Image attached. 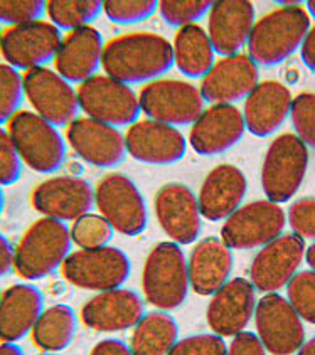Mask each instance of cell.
Returning <instances> with one entry per match:
<instances>
[{"label":"cell","instance_id":"obj_22","mask_svg":"<svg viewBox=\"0 0 315 355\" xmlns=\"http://www.w3.org/2000/svg\"><path fill=\"white\" fill-rule=\"evenodd\" d=\"M243 113L235 105H212L203 112L189 133V147L201 157L223 155L243 140Z\"/></svg>","mask_w":315,"mask_h":355},{"label":"cell","instance_id":"obj_23","mask_svg":"<svg viewBox=\"0 0 315 355\" xmlns=\"http://www.w3.org/2000/svg\"><path fill=\"white\" fill-rule=\"evenodd\" d=\"M259 85V68L248 54L221 58L201 83V94L211 105H235L246 100Z\"/></svg>","mask_w":315,"mask_h":355},{"label":"cell","instance_id":"obj_36","mask_svg":"<svg viewBox=\"0 0 315 355\" xmlns=\"http://www.w3.org/2000/svg\"><path fill=\"white\" fill-rule=\"evenodd\" d=\"M211 0H162L159 2V14L171 27L194 26L210 14Z\"/></svg>","mask_w":315,"mask_h":355},{"label":"cell","instance_id":"obj_48","mask_svg":"<svg viewBox=\"0 0 315 355\" xmlns=\"http://www.w3.org/2000/svg\"><path fill=\"white\" fill-rule=\"evenodd\" d=\"M0 355H27V354L19 344L2 342V344H0Z\"/></svg>","mask_w":315,"mask_h":355},{"label":"cell","instance_id":"obj_9","mask_svg":"<svg viewBox=\"0 0 315 355\" xmlns=\"http://www.w3.org/2000/svg\"><path fill=\"white\" fill-rule=\"evenodd\" d=\"M80 110L92 120L120 130L139 121L142 108L137 93L128 85L106 74H96L78 86Z\"/></svg>","mask_w":315,"mask_h":355},{"label":"cell","instance_id":"obj_32","mask_svg":"<svg viewBox=\"0 0 315 355\" xmlns=\"http://www.w3.org/2000/svg\"><path fill=\"white\" fill-rule=\"evenodd\" d=\"M180 327L174 315L152 310L133 327L130 349L133 355H167L179 340Z\"/></svg>","mask_w":315,"mask_h":355},{"label":"cell","instance_id":"obj_34","mask_svg":"<svg viewBox=\"0 0 315 355\" xmlns=\"http://www.w3.org/2000/svg\"><path fill=\"white\" fill-rule=\"evenodd\" d=\"M24 101V73L0 61V126H7L12 118L22 112Z\"/></svg>","mask_w":315,"mask_h":355},{"label":"cell","instance_id":"obj_7","mask_svg":"<svg viewBox=\"0 0 315 355\" xmlns=\"http://www.w3.org/2000/svg\"><path fill=\"white\" fill-rule=\"evenodd\" d=\"M94 207L118 234L137 238L148 226L147 200L127 173L112 172L94 187Z\"/></svg>","mask_w":315,"mask_h":355},{"label":"cell","instance_id":"obj_57","mask_svg":"<svg viewBox=\"0 0 315 355\" xmlns=\"http://www.w3.org/2000/svg\"><path fill=\"white\" fill-rule=\"evenodd\" d=\"M0 293H2V290H0Z\"/></svg>","mask_w":315,"mask_h":355},{"label":"cell","instance_id":"obj_35","mask_svg":"<svg viewBox=\"0 0 315 355\" xmlns=\"http://www.w3.org/2000/svg\"><path fill=\"white\" fill-rule=\"evenodd\" d=\"M113 236H115V230L112 224L101 214H93V212L81 216L71 226V238L80 250L110 246Z\"/></svg>","mask_w":315,"mask_h":355},{"label":"cell","instance_id":"obj_3","mask_svg":"<svg viewBox=\"0 0 315 355\" xmlns=\"http://www.w3.org/2000/svg\"><path fill=\"white\" fill-rule=\"evenodd\" d=\"M310 15L304 7H280L255 22L248 39V56L255 64L275 68L292 58L310 31Z\"/></svg>","mask_w":315,"mask_h":355},{"label":"cell","instance_id":"obj_50","mask_svg":"<svg viewBox=\"0 0 315 355\" xmlns=\"http://www.w3.org/2000/svg\"><path fill=\"white\" fill-rule=\"evenodd\" d=\"M305 261L310 266V270L315 271V243L307 246L305 250Z\"/></svg>","mask_w":315,"mask_h":355},{"label":"cell","instance_id":"obj_14","mask_svg":"<svg viewBox=\"0 0 315 355\" xmlns=\"http://www.w3.org/2000/svg\"><path fill=\"white\" fill-rule=\"evenodd\" d=\"M255 329L270 355H293L305 342L304 320L280 293H266L258 300Z\"/></svg>","mask_w":315,"mask_h":355},{"label":"cell","instance_id":"obj_20","mask_svg":"<svg viewBox=\"0 0 315 355\" xmlns=\"http://www.w3.org/2000/svg\"><path fill=\"white\" fill-rule=\"evenodd\" d=\"M127 153L145 165H174L186 157L189 141L179 128L155 120H139L125 135Z\"/></svg>","mask_w":315,"mask_h":355},{"label":"cell","instance_id":"obj_37","mask_svg":"<svg viewBox=\"0 0 315 355\" xmlns=\"http://www.w3.org/2000/svg\"><path fill=\"white\" fill-rule=\"evenodd\" d=\"M285 288L287 300L298 317L304 323L315 325V271H298Z\"/></svg>","mask_w":315,"mask_h":355},{"label":"cell","instance_id":"obj_42","mask_svg":"<svg viewBox=\"0 0 315 355\" xmlns=\"http://www.w3.org/2000/svg\"><path fill=\"white\" fill-rule=\"evenodd\" d=\"M226 340L219 335L206 332L179 338L167 355H226Z\"/></svg>","mask_w":315,"mask_h":355},{"label":"cell","instance_id":"obj_44","mask_svg":"<svg viewBox=\"0 0 315 355\" xmlns=\"http://www.w3.org/2000/svg\"><path fill=\"white\" fill-rule=\"evenodd\" d=\"M226 355H269V352H266L257 334L243 330V332L231 337Z\"/></svg>","mask_w":315,"mask_h":355},{"label":"cell","instance_id":"obj_6","mask_svg":"<svg viewBox=\"0 0 315 355\" xmlns=\"http://www.w3.org/2000/svg\"><path fill=\"white\" fill-rule=\"evenodd\" d=\"M309 148L293 133L277 137L266 148L262 164V189L270 202H290L304 184L309 168Z\"/></svg>","mask_w":315,"mask_h":355},{"label":"cell","instance_id":"obj_24","mask_svg":"<svg viewBox=\"0 0 315 355\" xmlns=\"http://www.w3.org/2000/svg\"><path fill=\"white\" fill-rule=\"evenodd\" d=\"M255 6L246 0H218L207 14V35L221 58L241 54L255 26Z\"/></svg>","mask_w":315,"mask_h":355},{"label":"cell","instance_id":"obj_10","mask_svg":"<svg viewBox=\"0 0 315 355\" xmlns=\"http://www.w3.org/2000/svg\"><path fill=\"white\" fill-rule=\"evenodd\" d=\"M142 113L148 120L171 126L194 125L206 110V101L198 86L180 80H157L142 88L139 94Z\"/></svg>","mask_w":315,"mask_h":355},{"label":"cell","instance_id":"obj_28","mask_svg":"<svg viewBox=\"0 0 315 355\" xmlns=\"http://www.w3.org/2000/svg\"><path fill=\"white\" fill-rule=\"evenodd\" d=\"M187 266L191 290L199 297H212L231 279L235 268L233 250L221 238L210 236L194 244Z\"/></svg>","mask_w":315,"mask_h":355},{"label":"cell","instance_id":"obj_31","mask_svg":"<svg viewBox=\"0 0 315 355\" xmlns=\"http://www.w3.org/2000/svg\"><path fill=\"white\" fill-rule=\"evenodd\" d=\"M172 49L174 66L191 80H203L216 62V53L210 35L199 24L177 31Z\"/></svg>","mask_w":315,"mask_h":355},{"label":"cell","instance_id":"obj_4","mask_svg":"<svg viewBox=\"0 0 315 355\" xmlns=\"http://www.w3.org/2000/svg\"><path fill=\"white\" fill-rule=\"evenodd\" d=\"M142 290L155 310L171 311L186 303L191 282L182 246L162 241L152 248L142 270Z\"/></svg>","mask_w":315,"mask_h":355},{"label":"cell","instance_id":"obj_5","mask_svg":"<svg viewBox=\"0 0 315 355\" xmlns=\"http://www.w3.org/2000/svg\"><path fill=\"white\" fill-rule=\"evenodd\" d=\"M24 167L41 175H54L68 164V141L58 126L22 110L7 125Z\"/></svg>","mask_w":315,"mask_h":355},{"label":"cell","instance_id":"obj_55","mask_svg":"<svg viewBox=\"0 0 315 355\" xmlns=\"http://www.w3.org/2000/svg\"><path fill=\"white\" fill-rule=\"evenodd\" d=\"M37 355H59V354H49V352H39Z\"/></svg>","mask_w":315,"mask_h":355},{"label":"cell","instance_id":"obj_1","mask_svg":"<svg viewBox=\"0 0 315 355\" xmlns=\"http://www.w3.org/2000/svg\"><path fill=\"white\" fill-rule=\"evenodd\" d=\"M101 68L124 85H148L174 68V49L171 41L153 33L118 35L105 44Z\"/></svg>","mask_w":315,"mask_h":355},{"label":"cell","instance_id":"obj_11","mask_svg":"<svg viewBox=\"0 0 315 355\" xmlns=\"http://www.w3.org/2000/svg\"><path fill=\"white\" fill-rule=\"evenodd\" d=\"M287 226V212L269 199L243 204L221 227V239L231 250L250 251L280 238Z\"/></svg>","mask_w":315,"mask_h":355},{"label":"cell","instance_id":"obj_29","mask_svg":"<svg viewBox=\"0 0 315 355\" xmlns=\"http://www.w3.org/2000/svg\"><path fill=\"white\" fill-rule=\"evenodd\" d=\"M292 93L280 81H262L245 100L243 120L253 137L273 135L285 123L292 108Z\"/></svg>","mask_w":315,"mask_h":355},{"label":"cell","instance_id":"obj_38","mask_svg":"<svg viewBox=\"0 0 315 355\" xmlns=\"http://www.w3.org/2000/svg\"><path fill=\"white\" fill-rule=\"evenodd\" d=\"M159 10L155 0H105L103 12L110 22L118 26H132L148 21Z\"/></svg>","mask_w":315,"mask_h":355},{"label":"cell","instance_id":"obj_18","mask_svg":"<svg viewBox=\"0 0 315 355\" xmlns=\"http://www.w3.org/2000/svg\"><path fill=\"white\" fill-rule=\"evenodd\" d=\"M66 141L81 160L98 168H115L128 155L120 130L88 116H78L66 126Z\"/></svg>","mask_w":315,"mask_h":355},{"label":"cell","instance_id":"obj_25","mask_svg":"<svg viewBox=\"0 0 315 355\" xmlns=\"http://www.w3.org/2000/svg\"><path fill=\"white\" fill-rule=\"evenodd\" d=\"M46 309V297L34 283H14L0 293V344H19L33 334Z\"/></svg>","mask_w":315,"mask_h":355},{"label":"cell","instance_id":"obj_12","mask_svg":"<svg viewBox=\"0 0 315 355\" xmlns=\"http://www.w3.org/2000/svg\"><path fill=\"white\" fill-rule=\"evenodd\" d=\"M61 31L49 21H35L6 27L0 41V56L12 68L27 73L54 62L62 42Z\"/></svg>","mask_w":315,"mask_h":355},{"label":"cell","instance_id":"obj_51","mask_svg":"<svg viewBox=\"0 0 315 355\" xmlns=\"http://www.w3.org/2000/svg\"><path fill=\"white\" fill-rule=\"evenodd\" d=\"M66 168H68V175L81 177L83 165L80 164V162H68V164H66Z\"/></svg>","mask_w":315,"mask_h":355},{"label":"cell","instance_id":"obj_54","mask_svg":"<svg viewBox=\"0 0 315 355\" xmlns=\"http://www.w3.org/2000/svg\"><path fill=\"white\" fill-rule=\"evenodd\" d=\"M3 209H6V194H3V187H0V216L3 214Z\"/></svg>","mask_w":315,"mask_h":355},{"label":"cell","instance_id":"obj_52","mask_svg":"<svg viewBox=\"0 0 315 355\" xmlns=\"http://www.w3.org/2000/svg\"><path fill=\"white\" fill-rule=\"evenodd\" d=\"M51 291H53L54 295H62L66 291V285L62 282H56L53 285V288H51Z\"/></svg>","mask_w":315,"mask_h":355},{"label":"cell","instance_id":"obj_43","mask_svg":"<svg viewBox=\"0 0 315 355\" xmlns=\"http://www.w3.org/2000/svg\"><path fill=\"white\" fill-rule=\"evenodd\" d=\"M287 223L298 238L315 243V197L293 200L287 211Z\"/></svg>","mask_w":315,"mask_h":355},{"label":"cell","instance_id":"obj_15","mask_svg":"<svg viewBox=\"0 0 315 355\" xmlns=\"http://www.w3.org/2000/svg\"><path fill=\"white\" fill-rule=\"evenodd\" d=\"M153 211L159 226L179 246L196 244L203 234L204 218L198 194L182 182L162 185L153 197Z\"/></svg>","mask_w":315,"mask_h":355},{"label":"cell","instance_id":"obj_46","mask_svg":"<svg viewBox=\"0 0 315 355\" xmlns=\"http://www.w3.org/2000/svg\"><path fill=\"white\" fill-rule=\"evenodd\" d=\"M14 252L15 246L0 231V278H6L14 271Z\"/></svg>","mask_w":315,"mask_h":355},{"label":"cell","instance_id":"obj_16","mask_svg":"<svg viewBox=\"0 0 315 355\" xmlns=\"http://www.w3.org/2000/svg\"><path fill=\"white\" fill-rule=\"evenodd\" d=\"M31 206L42 218L74 223L94 207V187L83 177L51 175L33 189Z\"/></svg>","mask_w":315,"mask_h":355},{"label":"cell","instance_id":"obj_49","mask_svg":"<svg viewBox=\"0 0 315 355\" xmlns=\"http://www.w3.org/2000/svg\"><path fill=\"white\" fill-rule=\"evenodd\" d=\"M295 355H315V335L310 337L309 340H305L304 345L298 349V352Z\"/></svg>","mask_w":315,"mask_h":355},{"label":"cell","instance_id":"obj_41","mask_svg":"<svg viewBox=\"0 0 315 355\" xmlns=\"http://www.w3.org/2000/svg\"><path fill=\"white\" fill-rule=\"evenodd\" d=\"M24 164L7 126H0V187H10L21 180Z\"/></svg>","mask_w":315,"mask_h":355},{"label":"cell","instance_id":"obj_45","mask_svg":"<svg viewBox=\"0 0 315 355\" xmlns=\"http://www.w3.org/2000/svg\"><path fill=\"white\" fill-rule=\"evenodd\" d=\"M90 355H133L132 349L124 338L108 337L96 342Z\"/></svg>","mask_w":315,"mask_h":355},{"label":"cell","instance_id":"obj_13","mask_svg":"<svg viewBox=\"0 0 315 355\" xmlns=\"http://www.w3.org/2000/svg\"><path fill=\"white\" fill-rule=\"evenodd\" d=\"M24 93L35 115L58 128L68 126L81 112L74 86L49 66L24 73Z\"/></svg>","mask_w":315,"mask_h":355},{"label":"cell","instance_id":"obj_8","mask_svg":"<svg viewBox=\"0 0 315 355\" xmlns=\"http://www.w3.org/2000/svg\"><path fill=\"white\" fill-rule=\"evenodd\" d=\"M61 273L69 285L100 293L124 288L132 275V259L117 246L78 250L68 256Z\"/></svg>","mask_w":315,"mask_h":355},{"label":"cell","instance_id":"obj_56","mask_svg":"<svg viewBox=\"0 0 315 355\" xmlns=\"http://www.w3.org/2000/svg\"><path fill=\"white\" fill-rule=\"evenodd\" d=\"M2 33H3V29H2V26H0V41H2Z\"/></svg>","mask_w":315,"mask_h":355},{"label":"cell","instance_id":"obj_19","mask_svg":"<svg viewBox=\"0 0 315 355\" xmlns=\"http://www.w3.org/2000/svg\"><path fill=\"white\" fill-rule=\"evenodd\" d=\"M145 313V298L139 291L117 288L86 300L80 320L94 332L117 334L133 329Z\"/></svg>","mask_w":315,"mask_h":355},{"label":"cell","instance_id":"obj_53","mask_svg":"<svg viewBox=\"0 0 315 355\" xmlns=\"http://www.w3.org/2000/svg\"><path fill=\"white\" fill-rule=\"evenodd\" d=\"M305 10L309 12L310 17L315 19V0H309V2H307V9Z\"/></svg>","mask_w":315,"mask_h":355},{"label":"cell","instance_id":"obj_39","mask_svg":"<svg viewBox=\"0 0 315 355\" xmlns=\"http://www.w3.org/2000/svg\"><path fill=\"white\" fill-rule=\"evenodd\" d=\"M290 118L295 135L315 150V93H300L293 98Z\"/></svg>","mask_w":315,"mask_h":355},{"label":"cell","instance_id":"obj_40","mask_svg":"<svg viewBox=\"0 0 315 355\" xmlns=\"http://www.w3.org/2000/svg\"><path fill=\"white\" fill-rule=\"evenodd\" d=\"M44 15V0H0V26H22V24L42 21Z\"/></svg>","mask_w":315,"mask_h":355},{"label":"cell","instance_id":"obj_17","mask_svg":"<svg viewBox=\"0 0 315 355\" xmlns=\"http://www.w3.org/2000/svg\"><path fill=\"white\" fill-rule=\"evenodd\" d=\"M305 241L297 234H283L259 248L250 266V282L259 293H277L300 270L305 259Z\"/></svg>","mask_w":315,"mask_h":355},{"label":"cell","instance_id":"obj_33","mask_svg":"<svg viewBox=\"0 0 315 355\" xmlns=\"http://www.w3.org/2000/svg\"><path fill=\"white\" fill-rule=\"evenodd\" d=\"M103 12L100 0H49L46 2V15L59 31H76L88 27Z\"/></svg>","mask_w":315,"mask_h":355},{"label":"cell","instance_id":"obj_47","mask_svg":"<svg viewBox=\"0 0 315 355\" xmlns=\"http://www.w3.org/2000/svg\"><path fill=\"white\" fill-rule=\"evenodd\" d=\"M300 59L307 69L315 71V26L310 27L304 44L300 47Z\"/></svg>","mask_w":315,"mask_h":355},{"label":"cell","instance_id":"obj_26","mask_svg":"<svg viewBox=\"0 0 315 355\" xmlns=\"http://www.w3.org/2000/svg\"><path fill=\"white\" fill-rule=\"evenodd\" d=\"M248 179L245 172L233 164H221L204 177L199 189L201 214L211 223L226 220L245 202Z\"/></svg>","mask_w":315,"mask_h":355},{"label":"cell","instance_id":"obj_27","mask_svg":"<svg viewBox=\"0 0 315 355\" xmlns=\"http://www.w3.org/2000/svg\"><path fill=\"white\" fill-rule=\"evenodd\" d=\"M103 49V35L93 26L71 31L62 37L54 59V69L71 85H81L96 76L101 68Z\"/></svg>","mask_w":315,"mask_h":355},{"label":"cell","instance_id":"obj_21","mask_svg":"<svg viewBox=\"0 0 315 355\" xmlns=\"http://www.w3.org/2000/svg\"><path fill=\"white\" fill-rule=\"evenodd\" d=\"M257 290L243 276H236L216 291L206 309V322L219 337H235L250 325L257 310Z\"/></svg>","mask_w":315,"mask_h":355},{"label":"cell","instance_id":"obj_2","mask_svg":"<svg viewBox=\"0 0 315 355\" xmlns=\"http://www.w3.org/2000/svg\"><path fill=\"white\" fill-rule=\"evenodd\" d=\"M71 227L61 220H34L15 244L14 271L24 282H41L59 271L73 252Z\"/></svg>","mask_w":315,"mask_h":355},{"label":"cell","instance_id":"obj_30","mask_svg":"<svg viewBox=\"0 0 315 355\" xmlns=\"http://www.w3.org/2000/svg\"><path fill=\"white\" fill-rule=\"evenodd\" d=\"M80 315L68 303L46 306L33 329L31 338L41 352L61 354L69 349L78 335Z\"/></svg>","mask_w":315,"mask_h":355}]
</instances>
